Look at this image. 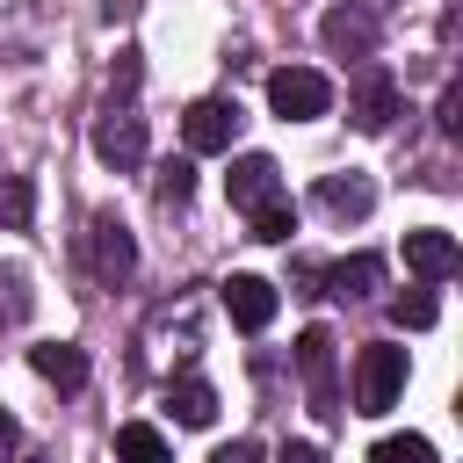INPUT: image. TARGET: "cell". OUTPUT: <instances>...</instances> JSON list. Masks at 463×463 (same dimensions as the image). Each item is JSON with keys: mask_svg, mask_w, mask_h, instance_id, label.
Segmentation results:
<instances>
[{"mask_svg": "<svg viewBox=\"0 0 463 463\" xmlns=\"http://www.w3.org/2000/svg\"><path fill=\"white\" fill-rule=\"evenodd\" d=\"M130 87H137V51H123V65H116V94H109V109L94 116V159L116 166V174L145 166V116L130 109Z\"/></svg>", "mask_w": 463, "mask_h": 463, "instance_id": "6da1fadb", "label": "cell"}, {"mask_svg": "<svg viewBox=\"0 0 463 463\" xmlns=\"http://www.w3.org/2000/svg\"><path fill=\"white\" fill-rule=\"evenodd\" d=\"M398 391H405V347H391V340H369L362 354H354V412H391L398 405Z\"/></svg>", "mask_w": 463, "mask_h": 463, "instance_id": "7a4b0ae2", "label": "cell"}, {"mask_svg": "<svg viewBox=\"0 0 463 463\" xmlns=\"http://www.w3.org/2000/svg\"><path fill=\"white\" fill-rule=\"evenodd\" d=\"M268 109L282 123H311V116L333 109V80L311 72V65H282V72H268Z\"/></svg>", "mask_w": 463, "mask_h": 463, "instance_id": "3957f363", "label": "cell"}, {"mask_svg": "<svg viewBox=\"0 0 463 463\" xmlns=\"http://www.w3.org/2000/svg\"><path fill=\"white\" fill-rule=\"evenodd\" d=\"M297 376L311 391V412L318 420H340V376H333V333L326 326H304L297 333Z\"/></svg>", "mask_w": 463, "mask_h": 463, "instance_id": "277c9868", "label": "cell"}, {"mask_svg": "<svg viewBox=\"0 0 463 463\" xmlns=\"http://www.w3.org/2000/svg\"><path fill=\"white\" fill-rule=\"evenodd\" d=\"M87 246H94V282L123 289V282L137 275V239H130V224H123L116 210H94V224H87Z\"/></svg>", "mask_w": 463, "mask_h": 463, "instance_id": "5b68a950", "label": "cell"}, {"mask_svg": "<svg viewBox=\"0 0 463 463\" xmlns=\"http://www.w3.org/2000/svg\"><path fill=\"white\" fill-rule=\"evenodd\" d=\"M275 203H289V195H282V166H275L268 152H239V159H232V210L260 217V210H275Z\"/></svg>", "mask_w": 463, "mask_h": 463, "instance_id": "8992f818", "label": "cell"}, {"mask_svg": "<svg viewBox=\"0 0 463 463\" xmlns=\"http://www.w3.org/2000/svg\"><path fill=\"white\" fill-rule=\"evenodd\" d=\"M318 36H326V51H333V58H369L383 29H376V7H362V0H340V7H326Z\"/></svg>", "mask_w": 463, "mask_h": 463, "instance_id": "52a82bcc", "label": "cell"}, {"mask_svg": "<svg viewBox=\"0 0 463 463\" xmlns=\"http://www.w3.org/2000/svg\"><path fill=\"white\" fill-rule=\"evenodd\" d=\"M181 137H188V152H232V137H239V101H224V94L188 101Z\"/></svg>", "mask_w": 463, "mask_h": 463, "instance_id": "ba28073f", "label": "cell"}, {"mask_svg": "<svg viewBox=\"0 0 463 463\" xmlns=\"http://www.w3.org/2000/svg\"><path fill=\"white\" fill-rule=\"evenodd\" d=\"M347 116H354L362 130H391V116H398V87H391V72H383V65H362V72H354Z\"/></svg>", "mask_w": 463, "mask_h": 463, "instance_id": "9c48e42d", "label": "cell"}, {"mask_svg": "<svg viewBox=\"0 0 463 463\" xmlns=\"http://www.w3.org/2000/svg\"><path fill=\"white\" fill-rule=\"evenodd\" d=\"M318 210H326V217H340V224H354V217H369V210H376V181H369V174H354V166H347V174H326V181H318Z\"/></svg>", "mask_w": 463, "mask_h": 463, "instance_id": "30bf717a", "label": "cell"}, {"mask_svg": "<svg viewBox=\"0 0 463 463\" xmlns=\"http://www.w3.org/2000/svg\"><path fill=\"white\" fill-rule=\"evenodd\" d=\"M456 239L449 232H434V224H420V232H405V268L420 275V282H449L456 275Z\"/></svg>", "mask_w": 463, "mask_h": 463, "instance_id": "8fae6325", "label": "cell"}, {"mask_svg": "<svg viewBox=\"0 0 463 463\" xmlns=\"http://www.w3.org/2000/svg\"><path fill=\"white\" fill-rule=\"evenodd\" d=\"M224 311H232V326L260 333V326L275 318V282H260V275H232V282H224Z\"/></svg>", "mask_w": 463, "mask_h": 463, "instance_id": "7c38bea8", "label": "cell"}, {"mask_svg": "<svg viewBox=\"0 0 463 463\" xmlns=\"http://www.w3.org/2000/svg\"><path fill=\"white\" fill-rule=\"evenodd\" d=\"M318 282H326V297H340V304H362V297L383 282V260H376V253H354V260H333V268H318Z\"/></svg>", "mask_w": 463, "mask_h": 463, "instance_id": "4fadbf2b", "label": "cell"}, {"mask_svg": "<svg viewBox=\"0 0 463 463\" xmlns=\"http://www.w3.org/2000/svg\"><path fill=\"white\" fill-rule=\"evenodd\" d=\"M29 362H36V376L58 383V391H80V383H87V354H80L72 340H43V347H29Z\"/></svg>", "mask_w": 463, "mask_h": 463, "instance_id": "5bb4252c", "label": "cell"}, {"mask_svg": "<svg viewBox=\"0 0 463 463\" xmlns=\"http://www.w3.org/2000/svg\"><path fill=\"white\" fill-rule=\"evenodd\" d=\"M166 412H174L181 427H210V420H217V391H210L203 376H181V383L166 391Z\"/></svg>", "mask_w": 463, "mask_h": 463, "instance_id": "9a60e30c", "label": "cell"}, {"mask_svg": "<svg viewBox=\"0 0 463 463\" xmlns=\"http://www.w3.org/2000/svg\"><path fill=\"white\" fill-rule=\"evenodd\" d=\"M116 463H174V449H166V434H159V427L123 420V427H116Z\"/></svg>", "mask_w": 463, "mask_h": 463, "instance_id": "2e32d148", "label": "cell"}, {"mask_svg": "<svg viewBox=\"0 0 463 463\" xmlns=\"http://www.w3.org/2000/svg\"><path fill=\"white\" fill-rule=\"evenodd\" d=\"M29 217H36V188H29V174H0V224L22 232Z\"/></svg>", "mask_w": 463, "mask_h": 463, "instance_id": "e0dca14e", "label": "cell"}, {"mask_svg": "<svg viewBox=\"0 0 463 463\" xmlns=\"http://www.w3.org/2000/svg\"><path fill=\"white\" fill-rule=\"evenodd\" d=\"M29 318V275L22 268H0V333H14Z\"/></svg>", "mask_w": 463, "mask_h": 463, "instance_id": "ac0fdd59", "label": "cell"}, {"mask_svg": "<svg viewBox=\"0 0 463 463\" xmlns=\"http://www.w3.org/2000/svg\"><path fill=\"white\" fill-rule=\"evenodd\" d=\"M369 463H434V441L427 434H391L369 449Z\"/></svg>", "mask_w": 463, "mask_h": 463, "instance_id": "d6986e66", "label": "cell"}, {"mask_svg": "<svg viewBox=\"0 0 463 463\" xmlns=\"http://www.w3.org/2000/svg\"><path fill=\"white\" fill-rule=\"evenodd\" d=\"M391 318H398V326H412V333H427L441 311H434V297H427V289H405V297H391Z\"/></svg>", "mask_w": 463, "mask_h": 463, "instance_id": "ffe728a7", "label": "cell"}, {"mask_svg": "<svg viewBox=\"0 0 463 463\" xmlns=\"http://www.w3.org/2000/svg\"><path fill=\"white\" fill-rule=\"evenodd\" d=\"M253 224V239H268V246H282L289 232H297V203H275V210H260V217H246Z\"/></svg>", "mask_w": 463, "mask_h": 463, "instance_id": "44dd1931", "label": "cell"}, {"mask_svg": "<svg viewBox=\"0 0 463 463\" xmlns=\"http://www.w3.org/2000/svg\"><path fill=\"white\" fill-rule=\"evenodd\" d=\"M188 188H195V166H188V159H166V166H159V203L174 210V203H188Z\"/></svg>", "mask_w": 463, "mask_h": 463, "instance_id": "7402d4cb", "label": "cell"}, {"mask_svg": "<svg viewBox=\"0 0 463 463\" xmlns=\"http://www.w3.org/2000/svg\"><path fill=\"white\" fill-rule=\"evenodd\" d=\"M210 463H260V441H246V434H239V441H224Z\"/></svg>", "mask_w": 463, "mask_h": 463, "instance_id": "603a6c76", "label": "cell"}, {"mask_svg": "<svg viewBox=\"0 0 463 463\" xmlns=\"http://www.w3.org/2000/svg\"><path fill=\"white\" fill-rule=\"evenodd\" d=\"M275 463H326V456H318V449H311V441H289V449H282V456H275Z\"/></svg>", "mask_w": 463, "mask_h": 463, "instance_id": "cb8c5ba5", "label": "cell"}, {"mask_svg": "<svg viewBox=\"0 0 463 463\" xmlns=\"http://www.w3.org/2000/svg\"><path fill=\"white\" fill-rule=\"evenodd\" d=\"M14 449H22V427H14V420H7V412H0V463H7V456H14Z\"/></svg>", "mask_w": 463, "mask_h": 463, "instance_id": "d4e9b609", "label": "cell"}]
</instances>
